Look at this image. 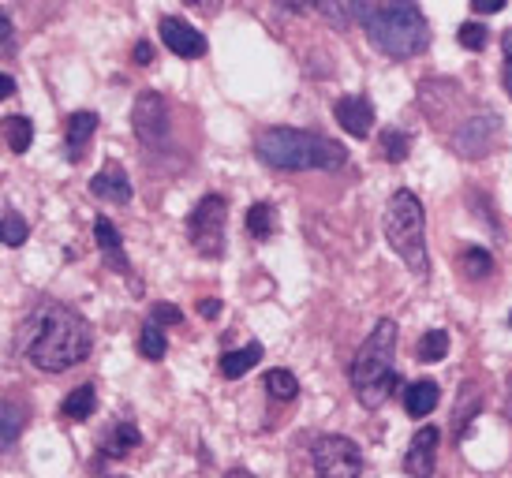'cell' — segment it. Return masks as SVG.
Here are the masks:
<instances>
[{
	"label": "cell",
	"instance_id": "6da1fadb",
	"mask_svg": "<svg viewBox=\"0 0 512 478\" xmlns=\"http://www.w3.org/2000/svg\"><path fill=\"white\" fill-rule=\"evenodd\" d=\"M94 348V333L83 314L57 299H38L19 322V352L42 374H64L79 366Z\"/></svg>",
	"mask_w": 512,
	"mask_h": 478
},
{
	"label": "cell",
	"instance_id": "7a4b0ae2",
	"mask_svg": "<svg viewBox=\"0 0 512 478\" xmlns=\"http://www.w3.org/2000/svg\"><path fill=\"white\" fill-rule=\"evenodd\" d=\"M352 15L363 23L370 45L385 57L408 60L427 53L430 27L415 0H352Z\"/></svg>",
	"mask_w": 512,
	"mask_h": 478
},
{
	"label": "cell",
	"instance_id": "3957f363",
	"mask_svg": "<svg viewBox=\"0 0 512 478\" xmlns=\"http://www.w3.org/2000/svg\"><path fill=\"white\" fill-rule=\"evenodd\" d=\"M255 154L258 161L281 172H329L348 161V150L337 139L299 127H266L255 139Z\"/></svg>",
	"mask_w": 512,
	"mask_h": 478
},
{
	"label": "cell",
	"instance_id": "277c9868",
	"mask_svg": "<svg viewBox=\"0 0 512 478\" xmlns=\"http://www.w3.org/2000/svg\"><path fill=\"white\" fill-rule=\"evenodd\" d=\"M393 355H397V322L382 318L370 329V337L363 340V348L356 352L352 370H348L352 389H356L359 404L367 411L382 408L400 385L397 370H393Z\"/></svg>",
	"mask_w": 512,
	"mask_h": 478
},
{
	"label": "cell",
	"instance_id": "5b68a950",
	"mask_svg": "<svg viewBox=\"0 0 512 478\" xmlns=\"http://www.w3.org/2000/svg\"><path fill=\"white\" fill-rule=\"evenodd\" d=\"M382 236L415 277H427V213H423V202L412 191H397V195L389 198L382 217Z\"/></svg>",
	"mask_w": 512,
	"mask_h": 478
},
{
	"label": "cell",
	"instance_id": "8992f818",
	"mask_svg": "<svg viewBox=\"0 0 512 478\" xmlns=\"http://www.w3.org/2000/svg\"><path fill=\"white\" fill-rule=\"evenodd\" d=\"M311 475L314 478H359L363 475V452L352 437L322 434L311 445Z\"/></svg>",
	"mask_w": 512,
	"mask_h": 478
},
{
	"label": "cell",
	"instance_id": "52a82bcc",
	"mask_svg": "<svg viewBox=\"0 0 512 478\" xmlns=\"http://www.w3.org/2000/svg\"><path fill=\"white\" fill-rule=\"evenodd\" d=\"M225 221H228V202L221 195H206L187 217V236L191 247L206 258H217L225 251Z\"/></svg>",
	"mask_w": 512,
	"mask_h": 478
},
{
	"label": "cell",
	"instance_id": "ba28073f",
	"mask_svg": "<svg viewBox=\"0 0 512 478\" xmlns=\"http://www.w3.org/2000/svg\"><path fill=\"white\" fill-rule=\"evenodd\" d=\"M131 127H135V135L143 139V146L150 150H165L169 146V105L161 94H143V98L135 101V109H131Z\"/></svg>",
	"mask_w": 512,
	"mask_h": 478
},
{
	"label": "cell",
	"instance_id": "9c48e42d",
	"mask_svg": "<svg viewBox=\"0 0 512 478\" xmlns=\"http://www.w3.org/2000/svg\"><path fill=\"white\" fill-rule=\"evenodd\" d=\"M494 139H498V120H494V113L468 116L460 124V131L453 135V150L460 157H483L494 150Z\"/></svg>",
	"mask_w": 512,
	"mask_h": 478
},
{
	"label": "cell",
	"instance_id": "30bf717a",
	"mask_svg": "<svg viewBox=\"0 0 512 478\" xmlns=\"http://www.w3.org/2000/svg\"><path fill=\"white\" fill-rule=\"evenodd\" d=\"M438 445L441 434L434 426H423L419 434L412 437V445L404 452V471L412 478H434V467H438Z\"/></svg>",
	"mask_w": 512,
	"mask_h": 478
},
{
	"label": "cell",
	"instance_id": "8fae6325",
	"mask_svg": "<svg viewBox=\"0 0 512 478\" xmlns=\"http://www.w3.org/2000/svg\"><path fill=\"white\" fill-rule=\"evenodd\" d=\"M161 42L169 45L176 57L184 60H195L206 53V38H202V30H195L187 19H161Z\"/></svg>",
	"mask_w": 512,
	"mask_h": 478
},
{
	"label": "cell",
	"instance_id": "7c38bea8",
	"mask_svg": "<svg viewBox=\"0 0 512 478\" xmlns=\"http://www.w3.org/2000/svg\"><path fill=\"white\" fill-rule=\"evenodd\" d=\"M333 116H337V124H341L352 139H367L370 131H374V105H370L363 94L341 98L337 101V109H333Z\"/></svg>",
	"mask_w": 512,
	"mask_h": 478
},
{
	"label": "cell",
	"instance_id": "4fadbf2b",
	"mask_svg": "<svg viewBox=\"0 0 512 478\" xmlns=\"http://www.w3.org/2000/svg\"><path fill=\"white\" fill-rule=\"evenodd\" d=\"M90 191H94L101 202L128 206V202H131V180H128V172H124V165H116V161L101 165V172L90 180Z\"/></svg>",
	"mask_w": 512,
	"mask_h": 478
},
{
	"label": "cell",
	"instance_id": "5bb4252c",
	"mask_svg": "<svg viewBox=\"0 0 512 478\" xmlns=\"http://www.w3.org/2000/svg\"><path fill=\"white\" fill-rule=\"evenodd\" d=\"M94 239H98L105 266L113 269V273H120V277H128L131 262H128V254H124V239H120V232L113 228L109 217H98V221H94Z\"/></svg>",
	"mask_w": 512,
	"mask_h": 478
},
{
	"label": "cell",
	"instance_id": "9a60e30c",
	"mask_svg": "<svg viewBox=\"0 0 512 478\" xmlns=\"http://www.w3.org/2000/svg\"><path fill=\"white\" fill-rule=\"evenodd\" d=\"M281 4H285L288 12L322 19L333 30H348V8H344V0H281Z\"/></svg>",
	"mask_w": 512,
	"mask_h": 478
},
{
	"label": "cell",
	"instance_id": "2e32d148",
	"mask_svg": "<svg viewBox=\"0 0 512 478\" xmlns=\"http://www.w3.org/2000/svg\"><path fill=\"white\" fill-rule=\"evenodd\" d=\"M94 131H98V116L94 113H75L68 116V135H64V146H68V161H83L86 146L94 139Z\"/></svg>",
	"mask_w": 512,
	"mask_h": 478
},
{
	"label": "cell",
	"instance_id": "e0dca14e",
	"mask_svg": "<svg viewBox=\"0 0 512 478\" xmlns=\"http://www.w3.org/2000/svg\"><path fill=\"white\" fill-rule=\"evenodd\" d=\"M94 411H98V389H94V385H79V389H72V393L64 396V404H60V415L72 422L90 419Z\"/></svg>",
	"mask_w": 512,
	"mask_h": 478
},
{
	"label": "cell",
	"instance_id": "ac0fdd59",
	"mask_svg": "<svg viewBox=\"0 0 512 478\" xmlns=\"http://www.w3.org/2000/svg\"><path fill=\"white\" fill-rule=\"evenodd\" d=\"M434 408H438V385H434V381H415V385H408L404 411H408L412 419H427Z\"/></svg>",
	"mask_w": 512,
	"mask_h": 478
},
{
	"label": "cell",
	"instance_id": "d6986e66",
	"mask_svg": "<svg viewBox=\"0 0 512 478\" xmlns=\"http://www.w3.org/2000/svg\"><path fill=\"white\" fill-rule=\"evenodd\" d=\"M258 359H262V344H247V348H236V352H225L221 355V374L225 378H243L251 366H258Z\"/></svg>",
	"mask_w": 512,
	"mask_h": 478
},
{
	"label": "cell",
	"instance_id": "ffe728a7",
	"mask_svg": "<svg viewBox=\"0 0 512 478\" xmlns=\"http://www.w3.org/2000/svg\"><path fill=\"white\" fill-rule=\"evenodd\" d=\"M139 445H143V434H139L131 422H120L113 434L105 437L101 452H105V456H113V460H120V456H128V452L139 449Z\"/></svg>",
	"mask_w": 512,
	"mask_h": 478
},
{
	"label": "cell",
	"instance_id": "44dd1931",
	"mask_svg": "<svg viewBox=\"0 0 512 478\" xmlns=\"http://www.w3.org/2000/svg\"><path fill=\"white\" fill-rule=\"evenodd\" d=\"M4 142L12 154H27L30 142H34V124L30 116H4Z\"/></svg>",
	"mask_w": 512,
	"mask_h": 478
},
{
	"label": "cell",
	"instance_id": "7402d4cb",
	"mask_svg": "<svg viewBox=\"0 0 512 478\" xmlns=\"http://www.w3.org/2000/svg\"><path fill=\"white\" fill-rule=\"evenodd\" d=\"M408 150H412V135H408V131H397V127H385L382 139H378V154H382L385 161L400 165V161L408 157Z\"/></svg>",
	"mask_w": 512,
	"mask_h": 478
},
{
	"label": "cell",
	"instance_id": "603a6c76",
	"mask_svg": "<svg viewBox=\"0 0 512 478\" xmlns=\"http://www.w3.org/2000/svg\"><path fill=\"white\" fill-rule=\"evenodd\" d=\"M247 232L255 239H270L277 232V210H273L270 202H255L247 210Z\"/></svg>",
	"mask_w": 512,
	"mask_h": 478
},
{
	"label": "cell",
	"instance_id": "cb8c5ba5",
	"mask_svg": "<svg viewBox=\"0 0 512 478\" xmlns=\"http://www.w3.org/2000/svg\"><path fill=\"white\" fill-rule=\"evenodd\" d=\"M139 352H143V359H150V363H161L165 359V352H169V340H165V333H161V325L150 318V322L143 325V333H139Z\"/></svg>",
	"mask_w": 512,
	"mask_h": 478
},
{
	"label": "cell",
	"instance_id": "d4e9b609",
	"mask_svg": "<svg viewBox=\"0 0 512 478\" xmlns=\"http://www.w3.org/2000/svg\"><path fill=\"white\" fill-rule=\"evenodd\" d=\"M449 352V333L445 329H427L423 337H419V359L423 363H441Z\"/></svg>",
	"mask_w": 512,
	"mask_h": 478
},
{
	"label": "cell",
	"instance_id": "484cf974",
	"mask_svg": "<svg viewBox=\"0 0 512 478\" xmlns=\"http://www.w3.org/2000/svg\"><path fill=\"white\" fill-rule=\"evenodd\" d=\"M266 393H270L273 400H296V393H299L296 374H288V370H270V374H266Z\"/></svg>",
	"mask_w": 512,
	"mask_h": 478
},
{
	"label": "cell",
	"instance_id": "4316f807",
	"mask_svg": "<svg viewBox=\"0 0 512 478\" xmlns=\"http://www.w3.org/2000/svg\"><path fill=\"white\" fill-rule=\"evenodd\" d=\"M460 266H464V273H468V277L483 281V277H490V273H494V258H490L483 247H468V251H464V258H460Z\"/></svg>",
	"mask_w": 512,
	"mask_h": 478
},
{
	"label": "cell",
	"instance_id": "83f0119b",
	"mask_svg": "<svg viewBox=\"0 0 512 478\" xmlns=\"http://www.w3.org/2000/svg\"><path fill=\"white\" fill-rule=\"evenodd\" d=\"M27 239V221L12 210V206H4V243L8 247H19Z\"/></svg>",
	"mask_w": 512,
	"mask_h": 478
},
{
	"label": "cell",
	"instance_id": "f1b7e54d",
	"mask_svg": "<svg viewBox=\"0 0 512 478\" xmlns=\"http://www.w3.org/2000/svg\"><path fill=\"white\" fill-rule=\"evenodd\" d=\"M456 42L464 45V49H486V27L483 23H464V27L456 30Z\"/></svg>",
	"mask_w": 512,
	"mask_h": 478
},
{
	"label": "cell",
	"instance_id": "f546056e",
	"mask_svg": "<svg viewBox=\"0 0 512 478\" xmlns=\"http://www.w3.org/2000/svg\"><path fill=\"white\" fill-rule=\"evenodd\" d=\"M19 426H23V411L8 400L4 404V449H12L15 441H19Z\"/></svg>",
	"mask_w": 512,
	"mask_h": 478
},
{
	"label": "cell",
	"instance_id": "4dcf8cb0",
	"mask_svg": "<svg viewBox=\"0 0 512 478\" xmlns=\"http://www.w3.org/2000/svg\"><path fill=\"white\" fill-rule=\"evenodd\" d=\"M154 322L157 325H180V322H184V314H180V307H172V303H157Z\"/></svg>",
	"mask_w": 512,
	"mask_h": 478
},
{
	"label": "cell",
	"instance_id": "1f68e13d",
	"mask_svg": "<svg viewBox=\"0 0 512 478\" xmlns=\"http://www.w3.org/2000/svg\"><path fill=\"white\" fill-rule=\"evenodd\" d=\"M505 4H509V0H471V8L479 15H494V12H501Z\"/></svg>",
	"mask_w": 512,
	"mask_h": 478
},
{
	"label": "cell",
	"instance_id": "d6a6232c",
	"mask_svg": "<svg viewBox=\"0 0 512 478\" xmlns=\"http://www.w3.org/2000/svg\"><path fill=\"white\" fill-rule=\"evenodd\" d=\"M131 57H135V64H139V68H146V64H154V49H150V42H139Z\"/></svg>",
	"mask_w": 512,
	"mask_h": 478
},
{
	"label": "cell",
	"instance_id": "836d02e7",
	"mask_svg": "<svg viewBox=\"0 0 512 478\" xmlns=\"http://www.w3.org/2000/svg\"><path fill=\"white\" fill-rule=\"evenodd\" d=\"M187 8H195V12H206V15H214L217 8H221V0H184Z\"/></svg>",
	"mask_w": 512,
	"mask_h": 478
},
{
	"label": "cell",
	"instance_id": "e575fe53",
	"mask_svg": "<svg viewBox=\"0 0 512 478\" xmlns=\"http://www.w3.org/2000/svg\"><path fill=\"white\" fill-rule=\"evenodd\" d=\"M199 314L202 318H217V314H221V303H217V299H206V303H199Z\"/></svg>",
	"mask_w": 512,
	"mask_h": 478
},
{
	"label": "cell",
	"instance_id": "d590c367",
	"mask_svg": "<svg viewBox=\"0 0 512 478\" xmlns=\"http://www.w3.org/2000/svg\"><path fill=\"white\" fill-rule=\"evenodd\" d=\"M0 94H4V98H12V94H15V79H12V75H0Z\"/></svg>",
	"mask_w": 512,
	"mask_h": 478
},
{
	"label": "cell",
	"instance_id": "8d00e7d4",
	"mask_svg": "<svg viewBox=\"0 0 512 478\" xmlns=\"http://www.w3.org/2000/svg\"><path fill=\"white\" fill-rule=\"evenodd\" d=\"M501 49H505V64L512 68V30L505 34V38H501Z\"/></svg>",
	"mask_w": 512,
	"mask_h": 478
},
{
	"label": "cell",
	"instance_id": "74e56055",
	"mask_svg": "<svg viewBox=\"0 0 512 478\" xmlns=\"http://www.w3.org/2000/svg\"><path fill=\"white\" fill-rule=\"evenodd\" d=\"M501 83H505V90H509V98H512V68L505 64V71H501Z\"/></svg>",
	"mask_w": 512,
	"mask_h": 478
},
{
	"label": "cell",
	"instance_id": "f35d334b",
	"mask_svg": "<svg viewBox=\"0 0 512 478\" xmlns=\"http://www.w3.org/2000/svg\"><path fill=\"white\" fill-rule=\"evenodd\" d=\"M505 415L512 419V374H509V389H505Z\"/></svg>",
	"mask_w": 512,
	"mask_h": 478
},
{
	"label": "cell",
	"instance_id": "ab89813d",
	"mask_svg": "<svg viewBox=\"0 0 512 478\" xmlns=\"http://www.w3.org/2000/svg\"><path fill=\"white\" fill-rule=\"evenodd\" d=\"M228 478H255V475H251V471H243V467H236V471H232Z\"/></svg>",
	"mask_w": 512,
	"mask_h": 478
}]
</instances>
